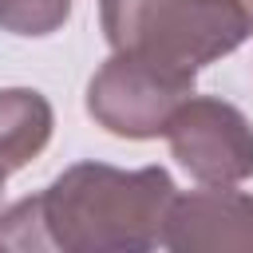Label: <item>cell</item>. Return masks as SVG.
<instances>
[{
	"label": "cell",
	"mask_w": 253,
	"mask_h": 253,
	"mask_svg": "<svg viewBox=\"0 0 253 253\" xmlns=\"http://www.w3.org/2000/svg\"><path fill=\"white\" fill-rule=\"evenodd\" d=\"M71 0H0V32L40 40L67 24Z\"/></svg>",
	"instance_id": "obj_7"
},
{
	"label": "cell",
	"mask_w": 253,
	"mask_h": 253,
	"mask_svg": "<svg viewBox=\"0 0 253 253\" xmlns=\"http://www.w3.org/2000/svg\"><path fill=\"white\" fill-rule=\"evenodd\" d=\"M245 4H249V12H253V0H245Z\"/></svg>",
	"instance_id": "obj_10"
},
{
	"label": "cell",
	"mask_w": 253,
	"mask_h": 253,
	"mask_svg": "<svg viewBox=\"0 0 253 253\" xmlns=\"http://www.w3.org/2000/svg\"><path fill=\"white\" fill-rule=\"evenodd\" d=\"M178 166L202 186H237L253 178V123L217 95H190L166 123Z\"/></svg>",
	"instance_id": "obj_4"
},
{
	"label": "cell",
	"mask_w": 253,
	"mask_h": 253,
	"mask_svg": "<svg viewBox=\"0 0 253 253\" xmlns=\"http://www.w3.org/2000/svg\"><path fill=\"white\" fill-rule=\"evenodd\" d=\"M198 75L170 71L134 51H111L87 83V115L119 138H158L170 115L194 95Z\"/></svg>",
	"instance_id": "obj_3"
},
{
	"label": "cell",
	"mask_w": 253,
	"mask_h": 253,
	"mask_svg": "<svg viewBox=\"0 0 253 253\" xmlns=\"http://www.w3.org/2000/svg\"><path fill=\"white\" fill-rule=\"evenodd\" d=\"M0 249H20V253L51 249L47 229H43L40 194L36 198H24V202H16L8 210H0Z\"/></svg>",
	"instance_id": "obj_8"
},
{
	"label": "cell",
	"mask_w": 253,
	"mask_h": 253,
	"mask_svg": "<svg viewBox=\"0 0 253 253\" xmlns=\"http://www.w3.org/2000/svg\"><path fill=\"white\" fill-rule=\"evenodd\" d=\"M55 130L51 103L32 87H4L0 91V166L8 174L24 170L32 158L43 154Z\"/></svg>",
	"instance_id": "obj_6"
},
{
	"label": "cell",
	"mask_w": 253,
	"mask_h": 253,
	"mask_svg": "<svg viewBox=\"0 0 253 253\" xmlns=\"http://www.w3.org/2000/svg\"><path fill=\"white\" fill-rule=\"evenodd\" d=\"M4 182H8V170L0 166V202H4Z\"/></svg>",
	"instance_id": "obj_9"
},
{
	"label": "cell",
	"mask_w": 253,
	"mask_h": 253,
	"mask_svg": "<svg viewBox=\"0 0 253 253\" xmlns=\"http://www.w3.org/2000/svg\"><path fill=\"white\" fill-rule=\"evenodd\" d=\"M162 245L174 253H253V194L229 186L174 194Z\"/></svg>",
	"instance_id": "obj_5"
},
{
	"label": "cell",
	"mask_w": 253,
	"mask_h": 253,
	"mask_svg": "<svg viewBox=\"0 0 253 253\" xmlns=\"http://www.w3.org/2000/svg\"><path fill=\"white\" fill-rule=\"evenodd\" d=\"M174 178L162 166L119 170L107 162L67 166L43 194V229L63 253H146L162 245Z\"/></svg>",
	"instance_id": "obj_1"
},
{
	"label": "cell",
	"mask_w": 253,
	"mask_h": 253,
	"mask_svg": "<svg viewBox=\"0 0 253 253\" xmlns=\"http://www.w3.org/2000/svg\"><path fill=\"white\" fill-rule=\"evenodd\" d=\"M99 24L111 51H134L182 75H198L253 36L245 0H99Z\"/></svg>",
	"instance_id": "obj_2"
}]
</instances>
